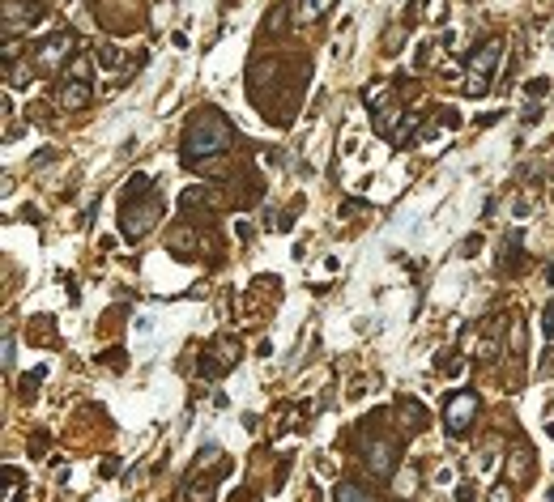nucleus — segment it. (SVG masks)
<instances>
[{"mask_svg":"<svg viewBox=\"0 0 554 502\" xmlns=\"http://www.w3.org/2000/svg\"><path fill=\"white\" fill-rule=\"evenodd\" d=\"M231 141H235L231 119L213 107H205V111H196L184 128V162L196 166V170H213V162L231 149Z\"/></svg>","mask_w":554,"mask_h":502,"instance_id":"obj_1","label":"nucleus"},{"mask_svg":"<svg viewBox=\"0 0 554 502\" xmlns=\"http://www.w3.org/2000/svg\"><path fill=\"white\" fill-rule=\"evenodd\" d=\"M162 217V200L158 192H145V196H124V205H120V234L137 243L145 239L149 230H154V221Z\"/></svg>","mask_w":554,"mask_h":502,"instance_id":"obj_2","label":"nucleus"},{"mask_svg":"<svg viewBox=\"0 0 554 502\" xmlns=\"http://www.w3.org/2000/svg\"><path fill=\"white\" fill-rule=\"evenodd\" d=\"M359 460L367 464V472L371 476H392L397 472V443L388 439V434H375V430H367L363 439H359Z\"/></svg>","mask_w":554,"mask_h":502,"instance_id":"obj_3","label":"nucleus"},{"mask_svg":"<svg viewBox=\"0 0 554 502\" xmlns=\"http://www.w3.org/2000/svg\"><path fill=\"white\" fill-rule=\"evenodd\" d=\"M499 60H503V39H490V43H482L477 52L469 56V86H465V94L469 98H482L486 94V77H490V68H499Z\"/></svg>","mask_w":554,"mask_h":502,"instance_id":"obj_4","label":"nucleus"},{"mask_svg":"<svg viewBox=\"0 0 554 502\" xmlns=\"http://www.w3.org/2000/svg\"><path fill=\"white\" fill-rule=\"evenodd\" d=\"M477 409H482V400H477L473 392H457L448 400V413H443V421H448V434L457 439V434H465L469 425H473V417H477Z\"/></svg>","mask_w":554,"mask_h":502,"instance_id":"obj_5","label":"nucleus"},{"mask_svg":"<svg viewBox=\"0 0 554 502\" xmlns=\"http://www.w3.org/2000/svg\"><path fill=\"white\" fill-rule=\"evenodd\" d=\"M503 247H508V251L499 256V264H495V268L503 272V277H512V272H520V264H524V256H520V230H512Z\"/></svg>","mask_w":554,"mask_h":502,"instance_id":"obj_6","label":"nucleus"},{"mask_svg":"<svg viewBox=\"0 0 554 502\" xmlns=\"http://www.w3.org/2000/svg\"><path fill=\"white\" fill-rule=\"evenodd\" d=\"M90 103V81H68L64 90H60V107L64 111H77V107H86Z\"/></svg>","mask_w":554,"mask_h":502,"instance_id":"obj_7","label":"nucleus"},{"mask_svg":"<svg viewBox=\"0 0 554 502\" xmlns=\"http://www.w3.org/2000/svg\"><path fill=\"white\" fill-rule=\"evenodd\" d=\"M333 502H380L371 490H363L359 481H337V490H333Z\"/></svg>","mask_w":554,"mask_h":502,"instance_id":"obj_8","label":"nucleus"},{"mask_svg":"<svg viewBox=\"0 0 554 502\" xmlns=\"http://www.w3.org/2000/svg\"><path fill=\"white\" fill-rule=\"evenodd\" d=\"M209 200H213V196H209V188H200V183H196V188H188V192L180 196V209H184V213H200V209L209 205Z\"/></svg>","mask_w":554,"mask_h":502,"instance_id":"obj_9","label":"nucleus"},{"mask_svg":"<svg viewBox=\"0 0 554 502\" xmlns=\"http://www.w3.org/2000/svg\"><path fill=\"white\" fill-rule=\"evenodd\" d=\"M397 409H401V417H405V430H410V434H418V430H422V421H426L422 405H414V400H401Z\"/></svg>","mask_w":554,"mask_h":502,"instance_id":"obj_10","label":"nucleus"},{"mask_svg":"<svg viewBox=\"0 0 554 502\" xmlns=\"http://www.w3.org/2000/svg\"><path fill=\"white\" fill-rule=\"evenodd\" d=\"M64 72H68L73 81H94V64H90V56H73Z\"/></svg>","mask_w":554,"mask_h":502,"instance_id":"obj_11","label":"nucleus"},{"mask_svg":"<svg viewBox=\"0 0 554 502\" xmlns=\"http://www.w3.org/2000/svg\"><path fill=\"white\" fill-rule=\"evenodd\" d=\"M68 47H73V34H52V39L43 43V60H60Z\"/></svg>","mask_w":554,"mask_h":502,"instance_id":"obj_12","label":"nucleus"},{"mask_svg":"<svg viewBox=\"0 0 554 502\" xmlns=\"http://www.w3.org/2000/svg\"><path fill=\"white\" fill-rule=\"evenodd\" d=\"M329 5H333V0H298V21L324 17V13H329Z\"/></svg>","mask_w":554,"mask_h":502,"instance_id":"obj_13","label":"nucleus"},{"mask_svg":"<svg viewBox=\"0 0 554 502\" xmlns=\"http://www.w3.org/2000/svg\"><path fill=\"white\" fill-rule=\"evenodd\" d=\"M218 358H222L226 370H231V366L239 362V341H235V337H222V341H218Z\"/></svg>","mask_w":554,"mask_h":502,"instance_id":"obj_14","label":"nucleus"},{"mask_svg":"<svg viewBox=\"0 0 554 502\" xmlns=\"http://www.w3.org/2000/svg\"><path fill=\"white\" fill-rule=\"evenodd\" d=\"M188 502H213V481H188Z\"/></svg>","mask_w":554,"mask_h":502,"instance_id":"obj_15","label":"nucleus"},{"mask_svg":"<svg viewBox=\"0 0 554 502\" xmlns=\"http://www.w3.org/2000/svg\"><path fill=\"white\" fill-rule=\"evenodd\" d=\"M145 192H154V183H149V174H128V183H124V196H145Z\"/></svg>","mask_w":554,"mask_h":502,"instance_id":"obj_16","label":"nucleus"},{"mask_svg":"<svg viewBox=\"0 0 554 502\" xmlns=\"http://www.w3.org/2000/svg\"><path fill=\"white\" fill-rule=\"evenodd\" d=\"M282 26H286V9L277 5V9L269 13V21H265V34H277V30H282Z\"/></svg>","mask_w":554,"mask_h":502,"instance_id":"obj_17","label":"nucleus"},{"mask_svg":"<svg viewBox=\"0 0 554 502\" xmlns=\"http://www.w3.org/2000/svg\"><path fill=\"white\" fill-rule=\"evenodd\" d=\"M414 128H418V115H405V123H401V132H397L392 141H397V145H405V141L414 137Z\"/></svg>","mask_w":554,"mask_h":502,"instance_id":"obj_18","label":"nucleus"},{"mask_svg":"<svg viewBox=\"0 0 554 502\" xmlns=\"http://www.w3.org/2000/svg\"><path fill=\"white\" fill-rule=\"evenodd\" d=\"M384 90H388L384 81H375V86H371V90L363 94V103H367V107H375V103H380V98H384Z\"/></svg>","mask_w":554,"mask_h":502,"instance_id":"obj_19","label":"nucleus"},{"mask_svg":"<svg viewBox=\"0 0 554 502\" xmlns=\"http://www.w3.org/2000/svg\"><path fill=\"white\" fill-rule=\"evenodd\" d=\"M477 247H482V234H469L465 243H461V256L469 260V256H477Z\"/></svg>","mask_w":554,"mask_h":502,"instance_id":"obj_20","label":"nucleus"},{"mask_svg":"<svg viewBox=\"0 0 554 502\" xmlns=\"http://www.w3.org/2000/svg\"><path fill=\"white\" fill-rule=\"evenodd\" d=\"M542 328H546V337L554 341V303L546 307V315H542Z\"/></svg>","mask_w":554,"mask_h":502,"instance_id":"obj_21","label":"nucleus"},{"mask_svg":"<svg viewBox=\"0 0 554 502\" xmlns=\"http://www.w3.org/2000/svg\"><path fill=\"white\" fill-rule=\"evenodd\" d=\"M200 468H209V464H218V447H205V451H200V460H196Z\"/></svg>","mask_w":554,"mask_h":502,"instance_id":"obj_22","label":"nucleus"},{"mask_svg":"<svg viewBox=\"0 0 554 502\" xmlns=\"http://www.w3.org/2000/svg\"><path fill=\"white\" fill-rule=\"evenodd\" d=\"M477 494H473V481H461V490H457V502H473Z\"/></svg>","mask_w":554,"mask_h":502,"instance_id":"obj_23","label":"nucleus"},{"mask_svg":"<svg viewBox=\"0 0 554 502\" xmlns=\"http://www.w3.org/2000/svg\"><path fill=\"white\" fill-rule=\"evenodd\" d=\"M546 86H550V81H542V77H537V81H528L524 90H528V98H542V94H546Z\"/></svg>","mask_w":554,"mask_h":502,"instance_id":"obj_24","label":"nucleus"},{"mask_svg":"<svg viewBox=\"0 0 554 502\" xmlns=\"http://www.w3.org/2000/svg\"><path fill=\"white\" fill-rule=\"evenodd\" d=\"M520 119H524V123H533V119H542V107H537V103H528V107H524V115H520Z\"/></svg>","mask_w":554,"mask_h":502,"instance_id":"obj_25","label":"nucleus"},{"mask_svg":"<svg viewBox=\"0 0 554 502\" xmlns=\"http://www.w3.org/2000/svg\"><path fill=\"white\" fill-rule=\"evenodd\" d=\"M13 366V332H5V370Z\"/></svg>","mask_w":554,"mask_h":502,"instance_id":"obj_26","label":"nucleus"},{"mask_svg":"<svg viewBox=\"0 0 554 502\" xmlns=\"http://www.w3.org/2000/svg\"><path fill=\"white\" fill-rule=\"evenodd\" d=\"M490 502H512V494H508V490H499V494H495Z\"/></svg>","mask_w":554,"mask_h":502,"instance_id":"obj_27","label":"nucleus"}]
</instances>
